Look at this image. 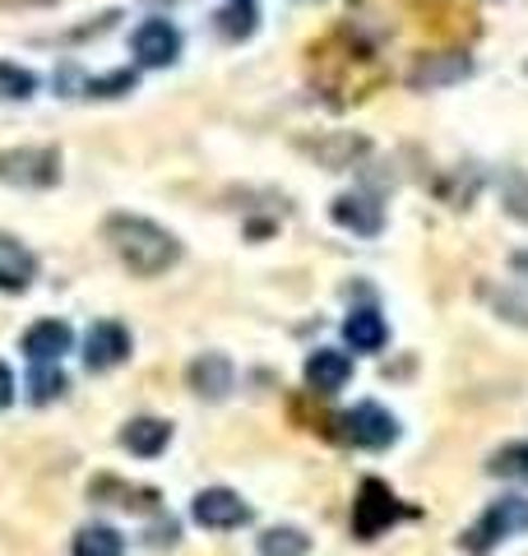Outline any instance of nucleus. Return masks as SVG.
<instances>
[{
  "label": "nucleus",
  "instance_id": "f257e3e1",
  "mask_svg": "<svg viewBox=\"0 0 528 556\" xmlns=\"http://www.w3.org/2000/svg\"><path fill=\"white\" fill-rule=\"evenodd\" d=\"M306 61H311V75H315V84H320V93L334 102V108H352V102L372 98L385 84L380 56L348 28L320 38L306 51Z\"/></svg>",
  "mask_w": 528,
  "mask_h": 556
},
{
  "label": "nucleus",
  "instance_id": "f03ea898",
  "mask_svg": "<svg viewBox=\"0 0 528 556\" xmlns=\"http://www.w3.org/2000/svg\"><path fill=\"white\" fill-rule=\"evenodd\" d=\"M102 237H108V247L116 251L121 265L139 278L167 274L176 260H181V241H176L167 228H158L149 218H135V214H112L102 223Z\"/></svg>",
  "mask_w": 528,
  "mask_h": 556
},
{
  "label": "nucleus",
  "instance_id": "7ed1b4c3",
  "mask_svg": "<svg viewBox=\"0 0 528 556\" xmlns=\"http://www.w3.org/2000/svg\"><path fill=\"white\" fill-rule=\"evenodd\" d=\"M515 533H528V496H501L478 515V525L464 529L460 547L468 556H487L491 547L505 543V538H515Z\"/></svg>",
  "mask_w": 528,
  "mask_h": 556
},
{
  "label": "nucleus",
  "instance_id": "20e7f679",
  "mask_svg": "<svg viewBox=\"0 0 528 556\" xmlns=\"http://www.w3.org/2000/svg\"><path fill=\"white\" fill-rule=\"evenodd\" d=\"M403 515H408V506H399V496L390 486L380 478H366L357 486V501H352V533H357L362 543H372V538H380L385 529H394Z\"/></svg>",
  "mask_w": 528,
  "mask_h": 556
},
{
  "label": "nucleus",
  "instance_id": "39448f33",
  "mask_svg": "<svg viewBox=\"0 0 528 556\" xmlns=\"http://www.w3.org/2000/svg\"><path fill=\"white\" fill-rule=\"evenodd\" d=\"M0 181L5 186H24V190H47L61 181V153L56 149H0Z\"/></svg>",
  "mask_w": 528,
  "mask_h": 556
},
{
  "label": "nucleus",
  "instance_id": "423d86ee",
  "mask_svg": "<svg viewBox=\"0 0 528 556\" xmlns=\"http://www.w3.org/2000/svg\"><path fill=\"white\" fill-rule=\"evenodd\" d=\"M339 427H343L339 437L352 441V445H362V450H385V445L399 441V422L380 404H357L352 413L339 417Z\"/></svg>",
  "mask_w": 528,
  "mask_h": 556
},
{
  "label": "nucleus",
  "instance_id": "0eeeda50",
  "mask_svg": "<svg viewBox=\"0 0 528 556\" xmlns=\"http://www.w3.org/2000/svg\"><path fill=\"white\" fill-rule=\"evenodd\" d=\"M473 75V61L464 51H436V56H417L408 70V89L417 93H431V89H445V84H460Z\"/></svg>",
  "mask_w": 528,
  "mask_h": 556
},
{
  "label": "nucleus",
  "instance_id": "6e6552de",
  "mask_svg": "<svg viewBox=\"0 0 528 556\" xmlns=\"http://www.w3.org/2000/svg\"><path fill=\"white\" fill-rule=\"evenodd\" d=\"M126 357H130V334H126V325L121 320H98L93 329H88V339H84L88 371H112Z\"/></svg>",
  "mask_w": 528,
  "mask_h": 556
},
{
  "label": "nucleus",
  "instance_id": "1a4fd4ad",
  "mask_svg": "<svg viewBox=\"0 0 528 556\" xmlns=\"http://www.w3.org/2000/svg\"><path fill=\"white\" fill-rule=\"evenodd\" d=\"M190 515H196V525L204 529H241L246 519H251V506L227 492V486H204V492L196 496V506H190Z\"/></svg>",
  "mask_w": 528,
  "mask_h": 556
},
{
  "label": "nucleus",
  "instance_id": "9d476101",
  "mask_svg": "<svg viewBox=\"0 0 528 556\" xmlns=\"http://www.w3.org/2000/svg\"><path fill=\"white\" fill-rule=\"evenodd\" d=\"M130 47H135L139 65H149V70H163V65H172L176 56H181V33H176L167 20H144V24L135 28Z\"/></svg>",
  "mask_w": 528,
  "mask_h": 556
},
{
  "label": "nucleus",
  "instance_id": "9b49d317",
  "mask_svg": "<svg viewBox=\"0 0 528 556\" xmlns=\"http://www.w3.org/2000/svg\"><path fill=\"white\" fill-rule=\"evenodd\" d=\"M352 376V357L339 353V348H315V353L306 357V390L329 399L334 390H343Z\"/></svg>",
  "mask_w": 528,
  "mask_h": 556
},
{
  "label": "nucleus",
  "instance_id": "f8f14e48",
  "mask_svg": "<svg viewBox=\"0 0 528 556\" xmlns=\"http://www.w3.org/2000/svg\"><path fill=\"white\" fill-rule=\"evenodd\" d=\"M329 214H334V223H339V228L357 232V237H376V232L385 228V214H380V204H376L372 195H352V190L329 204Z\"/></svg>",
  "mask_w": 528,
  "mask_h": 556
},
{
  "label": "nucleus",
  "instance_id": "ddd939ff",
  "mask_svg": "<svg viewBox=\"0 0 528 556\" xmlns=\"http://www.w3.org/2000/svg\"><path fill=\"white\" fill-rule=\"evenodd\" d=\"M186 380L200 399H214L218 404V399H227V390H232V362H227L223 353H204V357L190 362Z\"/></svg>",
  "mask_w": 528,
  "mask_h": 556
},
{
  "label": "nucleus",
  "instance_id": "4468645a",
  "mask_svg": "<svg viewBox=\"0 0 528 556\" xmlns=\"http://www.w3.org/2000/svg\"><path fill=\"white\" fill-rule=\"evenodd\" d=\"M70 343H75V334H70L65 320H38L24 334V353L28 362H61L70 353Z\"/></svg>",
  "mask_w": 528,
  "mask_h": 556
},
{
  "label": "nucleus",
  "instance_id": "2eb2a0df",
  "mask_svg": "<svg viewBox=\"0 0 528 556\" xmlns=\"http://www.w3.org/2000/svg\"><path fill=\"white\" fill-rule=\"evenodd\" d=\"M33 274H38V260H33V251L0 232V292H24L33 283Z\"/></svg>",
  "mask_w": 528,
  "mask_h": 556
},
{
  "label": "nucleus",
  "instance_id": "dca6fc26",
  "mask_svg": "<svg viewBox=\"0 0 528 556\" xmlns=\"http://www.w3.org/2000/svg\"><path fill=\"white\" fill-rule=\"evenodd\" d=\"M121 445L139 459H153L172 445V427L163 422V417H135V422H126V431H121Z\"/></svg>",
  "mask_w": 528,
  "mask_h": 556
},
{
  "label": "nucleus",
  "instance_id": "f3484780",
  "mask_svg": "<svg viewBox=\"0 0 528 556\" xmlns=\"http://www.w3.org/2000/svg\"><path fill=\"white\" fill-rule=\"evenodd\" d=\"M88 496H93V501H108V506L139 510V515L158 510V492H153V486H130V482H121V478H98L93 486H88Z\"/></svg>",
  "mask_w": 528,
  "mask_h": 556
},
{
  "label": "nucleus",
  "instance_id": "a211bd4d",
  "mask_svg": "<svg viewBox=\"0 0 528 556\" xmlns=\"http://www.w3.org/2000/svg\"><path fill=\"white\" fill-rule=\"evenodd\" d=\"M343 339L357 348V353H380V348H385V320H380V311L357 306L343 320Z\"/></svg>",
  "mask_w": 528,
  "mask_h": 556
},
{
  "label": "nucleus",
  "instance_id": "6ab92c4d",
  "mask_svg": "<svg viewBox=\"0 0 528 556\" xmlns=\"http://www.w3.org/2000/svg\"><path fill=\"white\" fill-rule=\"evenodd\" d=\"M75 556H126V538L112 525H88L75 533Z\"/></svg>",
  "mask_w": 528,
  "mask_h": 556
},
{
  "label": "nucleus",
  "instance_id": "aec40b11",
  "mask_svg": "<svg viewBox=\"0 0 528 556\" xmlns=\"http://www.w3.org/2000/svg\"><path fill=\"white\" fill-rule=\"evenodd\" d=\"M311 153L320 159L325 167H348L352 159H362L366 153V139L362 135H339V139H315Z\"/></svg>",
  "mask_w": 528,
  "mask_h": 556
},
{
  "label": "nucleus",
  "instance_id": "412c9836",
  "mask_svg": "<svg viewBox=\"0 0 528 556\" xmlns=\"http://www.w3.org/2000/svg\"><path fill=\"white\" fill-rule=\"evenodd\" d=\"M218 33L227 42L251 38V33H255V5H251V0H232L227 10H218Z\"/></svg>",
  "mask_w": 528,
  "mask_h": 556
},
{
  "label": "nucleus",
  "instance_id": "4be33fe9",
  "mask_svg": "<svg viewBox=\"0 0 528 556\" xmlns=\"http://www.w3.org/2000/svg\"><path fill=\"white\" fill-rule=\"evenodd\" d=\"M65 394V371L56 362H38V371L28 376V399L33 404H51V399Z\"/></svg>",
  "mask_w": 528,
  "mask_h": 556
},
{
  "label": "nucleus",
  "instance_id": "5701e85b",
  "mask_svg": "<svg viewBox=\"0 0 528 556\" xmlns=\"http://www.w3.org/2000/svg\"><path fill=\"white\" fill-rule=\"evenodd\" d=\"M311 543L302 529H269L260 538V556H306Z\"/></svg>",
  "mask_w": 528,
  "mask_h": 556
},
{
  "label": "nucleus",
  "instance_id": "b1692460",
  "mask_svg": "<svg viewBox=\"0 0 528 556\" xmlns=\"http://www.w3.org/2000/svg\"><path fill=\"white\" fill-rule=\"evenodd\" d=\"M33 89H38L33 70L14 65V61H0V98H5V102H24V98H33Z\"/></svg>",
  "mask_w": 528,
  "mask_h": 556
},
{
  "label": "nucleus",
  "instance_id": "393cba45",
  "mask_svg": "<svg viewBox=\"0 0 528 556\" xmlns=\"http://www.w3.org/2000/svg\"><path fill=\"white\" fill-rule=\"evenodd\" d=\"M487 473H496V478H528V441H515V445L496 450L491 464H487Z\"/></svg>",
  "mask_w": 528,
  "mask_h": 556
},
{
  "label": "nucleus",
  "instance_id": "a878e982",
  "mask_svg": "<svg viewBox=\"0 0 528 556\" xmlns=\"http://www.w3.org/2000/svg\"><path fill=\"white\" fill-rule=\"evenodd\" d=\"M135 84H139L135 70H116V75L88 79V84H84V93H88V98H121V93H135Z\"/></svg>",
  "mask_w": 528,
  "mask_h": 556
},
{
  "label": "nucleus",
  "instance_id": "bb28decb",
  "mask_svg": "<svg viewBox=\"0 0 528 556\" xmlns=\"http://www.w3.org/2000/svg\"><path fill=\"white\" fill-rule=\"evenodd\" d=\"M10 404H14V376L5 362H0V408H10Z\"/></svg>",
  "mask_w": 528,
  "mask_h": 556
},
{
  "label": "nucleus",
  "instance_id": "cd10ccee",
  "mask_svg": "<svg viewBox=\"0 0 528 556\" xmlns=\"http://www.w3.org/2000/svg\"><path fill=\"white\" fill-rule=\"evenodd\" d=\"M510 265H515V269H519V274H528V251H519V255H515V260H510Z\"/></svg>",
  "mask_w": 528,
  "mask_h": 556
},
{
  "label": "nucleus",
  "instance_id": "c85d7f7f",
  "mask_svg": "<svg viewBox=\"0 0 528 556\" xmlns=\"http://www.w3.org/2000/svg\"><path fill=\"white\" fill-rule=\"evenodd\" d=\"M5 5H56V0H5Z\"/></svg>",
  "mask_w": 528,
  "mask_h": 556
}]
</instances>
